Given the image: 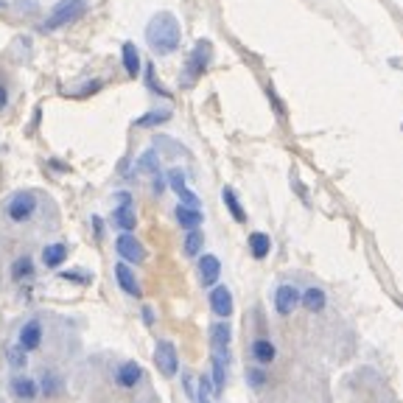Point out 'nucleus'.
<instances>
[{
  "label": "nucleus",
  "instance_id": "1",
  "mask_svg": "<svg viewBox=\"0 0 403 403\" xmlns=\"http://www.w3.org/2000/svg\"><path fill=\"white\" fill-rule=\"evenodd\" d=\"M179 39H182V31H179V23L171 12H157L149 26H146V42L154 53L160 56H168L179 48Z\"/></svg>",
  "mask_w": 403,
  "mask_h": 403
},
{
  "label": "nucleus",
  "instance_id": "2",
  "mask_svg": "<svg viewBox=\"0 0 403 403\" xmlns=\"http://www.w3.org/2000/svg\"><path fill=\"white\" fill-rule=\"evenodd\" d=\"M3 219H9L12 224H28L37 211H39V196L34 190H17L3 202Z\"/></svg>",
  "mask_w": 403,
  "mask_h": 403
},
{
  "label": "nucleus",
  "instance_id": "3",
  "mask_svg": "<svg viewBox=\"0 0 403 403\" xmlns=\"http://www.w3.org/2000/svg\"><path fill=\"white\" fill-rule=\"evenodd\" d=\"M211 59H213V45H211V39H199L196 45H193V51H190V56H188V64H185V76H182V84L185 87H190L202 73L208 71V64H211Z\"/></svg>",
  "mask_w": 403,
  "mask_h": 403
},
{
  "label": "nucleus",
  "instance_id": "4",
  "mask_svg": "<svg viewBox=\"0 0 403 403\" xmlns=\"http://www.w3.org/2000/svg\"><path fill=\"white\" fill-rule=\"evenodd\" d=\"M154 364L160 370L163 378H174L179 373V353H177V345L168 342V339H160L157 348H154Z\"/></svg>",
  "mask_w": 403,
  "mask_h": 403
},
{
  "label": "nucleus",
  "instance_id": "5",
  "mask_svg": "<svg viewBox=\"0 0 403 403\" xmlns=\"http://www.w3.org/2000/svg\"><path fill=\"white\" fill-rule=\"evenodd\" d=\"M115 252L123 263H143L146 260V247L134 238L132 233H118L115 238Z\"/></svg>",
  "mask_w": 403,
  "mask_h": 403
},
{
  "label": "nucleus",
  "instance_id": "6",
  "mask_svg": "<svg viewBox=\"0 0 403 403\" xmlns=\"http://www.w3.org/2000/svg\"><path fill=\"white\" fill-rule=\"evenodd\" d=\"M165 182H168V188L179 196V205H185V208H196V211H199L202 199L188 188V182H185V171H182V168H171L168 177H165Z\"/></svg>",
  "mask_w": 403,
  "mask_h": 403
},
{
  "label": "nucleus",
  "instance_id": "7",
  "mask_svg": "<svg viewBox=\"0 0 403 403\" xmlns=\"http://www.w3.org/2000/svg\"><path fill=\"white\" fill-rule=\"evenodd\" d=\"M208 303H211V311H213L219 319H230V316H233V311H235L233 292H230V286H224V283H219V286H213V289H211Z\"/></svg>",
  "mask_w": 403,
  "mask_h": 403
},
{
  "label": "nucleus",
  "instance_id": "8",
  "mask_svg": "<svg viewBox=\"0 0 403 403\" xmlns=\"http://www.w3.org/2000/svg\"><path fill=\"white\" fill-rule=\"evenodd\" d=\"M196 275H199L202 289H213V286H219V278H222V260H219L216 255H199Z\"/></svg>",
  "mask_w": 403,
  "mask_h": 403
},
{
  "label": "nucleus",
  "instance_id": "9",
  "mask_svg": "<svg viewBox=\"0 0 403 403\" xmlns=\"http://www.w3.org/2000/svg\"><path fill=\"white\" fill-rule=\"evenodd\" d=\"M272 300H275V311H278L280 316H292V314L297 311V305H300V289H297L294 283H280V286L275 289Z\"/></svg>",
  "mask_w": 403,
  "mask_h": 403
},
{
  "label": "nucleus",
  "instance_id": "10",
  "mask_svg": "<svg viewBox=\"0 0 403 403\" xmlns=\"http://www.w3.org/2000/svg\"><path fill=\"white\" fill-rule=\"evenodd\" d=\"M42 336H45L42 322H39V319H28V322H23V328H20V333H17V345H20L26 353H34V350H39V345H42Z\"/></svg>",
  "mask_w": 403,
  "mask_h": 403
},
{
  "label": "nucleus",
  "instance_id": "11",
  "mask_svg": "<svg viewBox=\"0 0 403 403\" xmlns=\"http://www.w3.org/2000/svg\"><path fill=\"white\" fill-rule=\"evenodd\" d=\"M227 373H230V350H219L211 356V381L216 389V397L224 392L227 386Z\"/></svg>",
  "mask_w": 403,
  "mask_h": 403
},
{
  "label": "nucleus",
  "instance_id": "12",
  "mask_svg": "<svg viewBox=\"0 0 403 403\" xmlns=\"http://www.w3.org/2000/svg\"><path fill=\"white\" fill-rule=\"evenodd\" d=\"M82 0H62V3L56 6V12L45 20V31H51V28H59V26H64V23H71V20H76L79 17V12H82Z\"/></svg>",
  "mask_w": 403,
  "mask_h": 403
},
{
  "label": "nucleus",
  "instance_id": "13",
  "mask_svg": "<svg viewBox=\"0 0 403 403\" xmlns=\"http://www.w3.org/2000/svg\"><path fill=\"white\" fill-rule=\"evenodd\" d=\"M249 356H252V361L258 367H269V364H275V359H278V348H275L272 339L258 336V339H252V345H249Z\"/></svg>",
  "mask_w": 403,
  "mask_h": 403
},
{
  "label": "nucleus",
  "instance_id": "14",
  "mask_svg": "<svg viewBox=\"0 0 403 403\" xmlns=\"http://www.w3.org/2000/svg\"><path fill=\"white\" fill-rule=\"evenodd\" d=\"M9 389H12V395L17 397V400H37L39 397V386H37V378H31V375H23V373H17V375H12V381H9Z\"/></svg>",
  "mask_w": 403,
  "mask_h": 403
},
{
  "label": "nucleus",
  "instance_id": "15",
  "mask_svg": "<svg viewBox=\"0 0 403 403\" xmlns=\"http://www.w3.org/2000/svg\"><path fill=\"white\" fill-rule=\"evenodd\" d=\"M115 280H118L120 292L129 294V297H141L143 294V289H141V283H138V278H134L129 263H115Z\"/></svg>",
  "mask_w": 403,
  "mask_h": 403
},
{
  "label": "nucleus",
  "instance_id": "16",
  "mask_svg": "<svg viewBox=\"0 0 403 403\" xmlns=\"http://www.w3.org/2000/svg\"><path fill=\"white\" fill-rule=\"evenodd\" d=\"M141 381H143V367L138 361H123L118 367V373H115V384L120 389H134Z\"/></svg>",
  "mask_w": 403,
  "mask_h": 403
},
{
  "label": "nucleus",
  "instance_id": "17",
  "mask_svg": "<svg viewBox=\"0 0 403 403\" xmlns=\"http://www.w3.org/2000/svg\"><path fill=\"white\" fill-rule=\"evenodd\" d=\"M300 305L308 314H322L328 308V294L322 286H308L305 292H300Z\"/></svg>",
  "mask_w": 403,
  "mask_h": 403
},
{
  "label": "nucleus",
  "instance_id": "18",
  "mask_svg": "<svg viewBox=\"0 0 403 403\" xmlns=\"http://www.w3.org/2000/svg\"><path fill=\"white\" fill-rule=\"evenodd\" d=\"M34 272H37V263H34L31 255H20V258H15L12 266H9V278H12L15 283H28V280H34Z\"/></svg>",
  "mask_w": 403,
  "mask_h": 403
},
{
  "label": "nucleus",
  "instance_id": "19",
  "mask_svg": "<svg viewBox=\"0 0 403 403\" xmlns=\"http://www.w3.org/2000/svg\"><path fill=\"white\" fill-rule=\"evenodd\" d=\"M230 342H233V328H230V322L227 319L213 322L211 325V348H213V353L230 350Z\"/></svg>",
  "mask_w": 403,
  "mask_h": 403
},
{
  "label": "nucleus",
  "instance_id": "20",
  "mask_svg": "<svg viewBox=\"0 0 403 403\" xmlns=\"http://www.w3.org/2000/svg\"><path fill=\"white\" fill-rule=\"evenodd\" d=\"M67 255H71V247L62 244V241H53L42 249V266L45 269H59L67 260Z\"/></svg>",
  "mask_w": 403,
  "mask_h": 403
},
{
  "label": "nucleus",
  "instance_id": "21",
  "mask_svg": "<svg viewBox=\"0 0 403 403\" xmlns=\"http://www.w3.org/2000/svg\"><path fill=\"white\" fill-rule=\"evenodd\" d=\"M247 247H249V255H252L255 260H266L269 252H272V238H269V233L255 230V233H249Z\"/></svg>",
  "mask_w": 403,
  "mask_h": 403
},
{
  "label": "nucleus",
  "instance_id": "22",
  "mask_svg": "<svg viewBox=\"0 0 403 403\" xmlns=\"http://www.w3.org/2000/svg\"><path fill=\"white\" fill-rule=\"evenodd\" d=\"M174 219H177V224H179L185 233H190V230H199V227H202V222H205V216H202V211H196V208H185V205H177V211H174Z\"/></svg>",
  "mask_w": 403,
  "mask_h": 403
},
{
  "label": "nucleus",
  "instance_id": "23",
  "mask_svg": "<svg viewBox=\"0 0 403 403\" xmlns=\"http://www.w3.org/2000/svg\"><path fill=\"white\" fill-rule=\"evenodd\" d=\"M112 224L120 230V233H134L138 227V216H134V208L132 205H118L112 211Z\"/></svg>",
  "mask_w": 403,
  "mask_h": 403
},
{
  "label": "nucleus",
  "instance_id": "24",
  "mask_svg": "<svg viewBox=\"0 0 403 403\" xmlns=\"http://www.w3.org/2000/svg\"><path fill=\"white\" fill-rule=\"evenodd\" d=\"M120 56H123L126 73H129L132 79H138V76H141V53H138V48H134V42H123Z\"/></svg>",
  "mask_w": 403,
  "mask_h": 403
},
{
  "label": "nucleus",
  "instance_id": "25",
  "mask_svg": "<svg viewBox=\"0 0 403 403\" xmlns=\"http://www.w3.org/2000/svg\"><path fill=\"white\" fill-rule=\"evenodd\" d=\"M222 199H224V208L230 211V216L238 222V224H244L247 222V211H244V205H241V202H238V193L227 185L224 190H222Z\"/></svg>",
  "mask_w": 403,
  "mask_h": 403
},
{
  "label": "nucleus",
  "instance_id": "26",
  "mask_svg": "<svg viewBox=\"0 0 403 403\" xmlns=\"http://www.w3.org/2000/svg\"><path fill=\"white\" fill-rule=\"evenodd\" d=\"M202 247H205V233H202V230H190V233H185L182 252H185L188 258H199V255H202Z\"/></svg>",
  "mask_w": 403,
  "mask_h": 403
},
{
  "label": "nucleus",
  "instance_id": "27",
  "mask_svg": "<svg viewBox=\"0 0 403 403\" xmlns=\"http://www.w3.org/2000/svg\"><path fill=\"white\" fill-rule=\"evenodd\" d=\"M171 120V109H152L146 115H141L138 120H134V126H141V129H152V126H163Z\"/></svg>",
  "mask_w": 403,
  "mask_h": 403
},
{
  "label": "nucleus",
  "instance_id": "28",
  "mask_svg": "<svg viewBox=\"0 0 403 403\" xmlns=\"http://www.w3.org/2000/svg\"><path fill=\"white\" fill-rule=\"evenodd\" d=\"M138 168L141 174H149V177H157L160 174V154L154 152V149H149V152H143L141 157H138Z\"/></svg>",
  "mask_w": 403,
  "mask_h": 403
},
{
  "label": "nucleus",
  "instance_id": "29",
  "mask_svg": "<svg viewBox=\"0 0 403 403\" xmlns=\"http://www.w3.org/2000/svg\"><path fill=\"white\" fill-rule=\"evenodd\" d=\"M213 397H216V389H213L211 375H199L196 378V400L193 403H213Z\"/></svg>",
  "mask_w": 403,
  "mask_h": 403
},
{
  "label": "nucleus",
  "instance_id": "30",
  "mask_svg": "<svg viewBox=\"0 0 403 403\" xmlns=\"http://www.w3.org/2000/svg\"><path fill=\"white\" fill-rule=\"evenodd\" d=\"M37 386H39V392H42L45 397H56V395L62 392V381H59V375H53V373H48V370L39 375Z\"/></svg>",
  "mask_w": 403,
  "mask_h": 403
},
{
  "label": "nucleus",
  "instance_id": "31",
  "mask_svg": "<svg viewBox=\"0 0 403 403\" xmlns=\"http://www.w3.org/2000/svg\"><path fill=\"white\" fill-rule=\"evenodd\" d=\"M244 378H247V386H252V389H263L266 384H269V373H266V367H247V373H244Z\"/></svg>",
  "mask_w": 403,
  "mask_h": 403
},
{
  "label": "nucleus",
  "instance_id": "32",
  "mask_svg": "<svg viewBox=\"0 0 403 403\" xmlns=\"http://www.w3.org/2000/svg\"><path fill=\"white\" fill-rule=\"evenodd\" d=\"M59 280L73 283V286H90L93 275L90 272H76V269H67V272H59Z\"/></svg>",
  "mask_w": 403,
  "mask_h": 403
},
{
  "label": "nucleus",
  "instance_id": "33",
  "mask_svg": "<svg viewBox=\"0 0 403 403\" xmlns=\"http://www.w3.org/2000/svg\"><path fill=\"white\" fill-rule=\"evenodd\" d=\"M6 361H9L15 370H23V367L28 364V353H26L20 345H15V348H9V350H6Z\"/></svg>",
  "mask_w": 403,
  "mask_h": 403
},
{
  "label": "nucleus",
  "instance_id": "34",
  "mask_svg": "<svg viewBox=\"0 0 403 403\" xmlns=\"http://www.w3.org/2000/svg\"><path fill=\"white\" fill-rule=\"evenodd\" d=\"M146 84H149V90H152L154 96H165V98L171 96V93H168L160 82H157V76H154V67H152V64H146Z\"/></svg>",
  "mask_w": 403,
  "mask_h": 403
},
{
  "label": "nucleus",
  "instance_id": "35",
  "mask_svg": "<svg viewBox=\"0 0 403 403\" xmlns=\"http://www.w3.org/2000/svg\"><path fill=\"white\" fill-rule=\"evenodd\" d=\"M93 233H96V241L104 238V222H101V216H93Z\"/></svg>",
  "mask_w": 403,
  "mask_h": 403
},
{
  "label": "nucleus",
  "instance_id": "36",
  "mask_svg": "<svg viewBox=\"0 0 403 403\" xmlns=\"http://www.w3.org/2000/svg\"><path fill=\"white\" fill-rule=\"evenodd\" d=\"M6 107H9V87L0 82V112H3Z\"/></svg>",
  "mask_w": 403,
  "mask_h": 403
},
{
  "label": "nucleus",
  "instance_id": "37",
  "mask_svg": "<svg viewBox=\"0 0 403 403\" xmlns=\"http://www.w3.org/2000/svg\"><path fill=\"white\" fill-rule=\"evenodd\" d=\"M165 188H168V182H165V177H163V174H157V177H154V193L160 196V193H163Z\"/></svg>",
  "mask_w": 403,
  "mask_h": 403
},
{
  "label": "nucleus",
  "instance_id": "38",
  "mask_svg": "<svg viewBox=\"0 0 403 403\" xmlns=\"http://www.w3.org/2000/svg\"><path fill=\"white\" fill-rule=\"evenodd\" d=\"M141 314H143V322H146V325H154V311H152V305H143Z\"/></svg>",
  "mask_w": 403,
  "mask_h": 403
},
{
  "label": "nucleus",
  "instance_id": "39",
  "mask_svg": "<svg viewBox=\"0 0 403 403\" xmlns=\"http://www.w3.org/2000/svg\"><path fill=\"white\" fill-rule=\"evenodd\" d=\"M118 202H120V205H132V193L120 190V193H118Z\"/></svg>",
  "mask_w": 403,
  "mask_h": 403
}]
</instances>
